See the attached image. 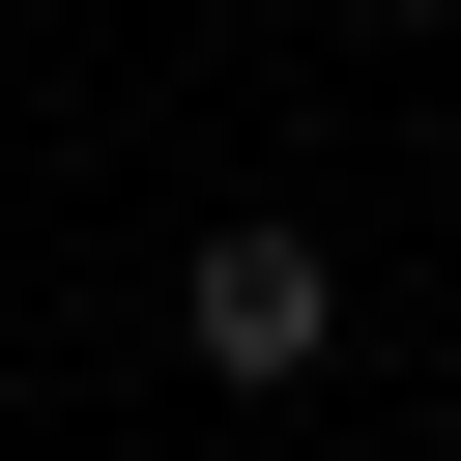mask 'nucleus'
<instances>
[{
    "mask_svg": "<svg viewBox=\"0 0 461 461\" xmlns=\"http://www.w3.org/2000/svg\"><path fill=\"white\" fill-rule=\"evenodd\" d=\"M173 346H202L230 403H288V375L346 346V259H317V230H202V259H173Z\"/></svg>",
    "mask_w": 461,
    "mask_h": 461,
    "instance_id": "f257e3e1",
    "label": "nucleus"
},
{
    "mask_svg": "<svg viewBox=\"0 0 461 461\" xmlns=\"http://www.w3.org/2000/svg\"><path fill=\"white\" fill-rule=\"evenodd\" d=\"M403 29H461V0H403Z\"/></svg>",
    "mask_w": 461,
    "mask_h": 461,
    "instance_id": "f03ea898",
    "label": "nucleus"
}]
</instances>
